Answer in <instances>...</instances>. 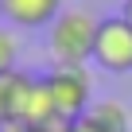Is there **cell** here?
<instances>
[{
	"instance_id": "6da1fadb",
	"label": "cell",
	"mask_w": 132,
	"mask_h": 132,
	"mask_svg": "<svg viewBox=\"0 0 132 132\" xmlns=\"http://www.w3.org/2000/svg\"><path fill=\"white\" fill-rule=\"evenodd\" d=\"M101 20L86 8H62V16L47 27V51L54 66H86L93 58Z\"/></svg>"
},
{
	"instance_id": "7a4b0ae2",
	"label": "cell",
	"mask_w": 132,
	"mask_h": 132,
	"mask_svg": "<svg viewBox=\"0 0 132 132\" xmlns=\"http://www.w3.org/2000/svg\"><path fill=\"white\" fill-rule=\"evenodd\" d=\"M47 93H51V109L58 120L74 124L89 113V78H86V66H51V74H43Z\"/></svg>"
},
{
	"instance_id": "3957f363",
	"label": "cell",
	"mask_w": 132,
	"mask_h": 132,
	"mask_svg": "<svg viewBox=\"0 0 132 132\" xmlns=\"http://www.w3.org/2000/svg\"><path fill=\"white\" fill-rule=\"evenodd\" d=\"M93 62L109 74H132V27L120 16L101 20L97 43H93Z\"/></svg>"
},
{
	"instance_id": "277c9868",
	"label": "cell",
	"mask_w": 132,
	"mask_h": 132,
	"mask_svg": "<svg viewBox=\"0 0 132 132\" xmlns=\"http://www.w3.org/2000/svg\"><path fill=\"white\" fill-rule=\"evenodd\" d=\"M0 16L16 27H51L62 16V0H0Z\"/></svg>"
},
{
	"instance_id": "5b68a950",
	"label": "cell",
	"mask_w": 132,
	"mask_h": 132,
	"mask_svg": "<svg viewBox=\"0 0 132 132\" xmlns=\"http://www.w3.org/2000/svg\"><path fill=\"white\" fill-rule=\"evenodd\" d=\"M31 82H35V74H20V70L0 74V124L23 120V105H27Z\"/></svg>"
},
{
	"instance_id": "8992f818",
	"label": "cell",
	"mask_w": 132,
	"mask_h": 132,
	"mask_svg": "<svg viewBox=\"0 0 132 132\" xmlns=\"http://www.w3.org/2000/svg\"><path fill=\"white\" fill-rule=\"evenodd\" d=\"M86 120L97 124L101 132H132V109L120 105L117 97H101V101H93L89 113H86Z\"/></svg>"
},
{
	"instance_id": "52a82bcc",
	"label": "cell",
	"mask_w": 132,
	"mask_h": 132,
	"mask_svg": "<svg viewBox=\"0 0 132 132\" xmlns=\"http://www.w3.org/2000/svg\"><path fill=\"white\" fill-rule=\"evenodd\" d=\"M16 51H20V43H16V35L0 23V74H8V70H16Z\"/></svg>"
},
{
	"instance_id": "ba28073f",
	"label": "cell",
	"mask_w": 132,
	"mask_h": 132,
	"mask_svg": "<svg viewBox=\"0 0 132 132\" xmlns=\"http://www.w3.org/2000/svg\"><path fill=\"white\" fill-rule=\"evenodd\" d=\"M31 132H74V124H66V120H58V117H54V120H43V124H35Z\"/></svg>"
},
{
	"instance_id": "9c48e42d",
	"label": "cell",
	"mask_w": 132,
	"mask_h": 132,
	"mask_svg": "<svg viewBox=\"0 0 132 132\" xmlns=\"http://www.w3.org/2000/svg\"><path fill=\"white\" fill-rule=\"evenodd\" d=\"M74 132H101V128H97V124H89V120L82 117V120H74Z\"/></svg>"
},
{
	"instance_id": "30bf717a",
	"label": "cell",
	"mask_w": 132,
	"mask_h": 132,
	"mask_svg": "<svg viewBox=\"0 0 132 132\" xmlns=\"http://www.w3.org/2000/svg\"><path fill=\"white\" fill-rule=\"evenodd\" d=\"M120 20H124V23L132 27V0H124V8H120Z\"/></svg>"
}]
</instances>
